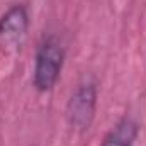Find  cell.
<instances>
[{
	"label": "cell",
	"instance_id": "1",
	"mask_svg": "<svg viewBox=\"0 0 146 146\" xmlns=\"http://www.w3.org/2000/svg\"><path fill=\"white\" fill-rule=\"evenodd\" d=\"M65 63V46L54 34L44 36L36 49L33 85L37 92H49L56 85Z\"/></svg>",
	"mask_w": 146,
	"mask_h": 146
},
{
	"label": "cell",
	"instance_id": "2",
	"mask_svg": "<svg viewBox=\"0 0 146 146\" xmlns=\"http://www.w3.org/2000/svg\"><path fill=\"white\" fill-rule=\"evenodd\" d=\"M97 109V85L94 80H85L76 85L66 104V121L72 129L85 133L90 129Z\"/></svg>",
	"mask_w": 146,
	"mask_h": 146
},
{
	"label": "cell",
	"instance_id": "3",
	"mask_svg": "<svg viewBox=\"0 0 146 146\" xmlns=\"http://www.w3.org/2000/svg\"><path fill=\"white\" fill-rule=\"evenodd\" d=\"M29 15L24 5H12L0 17V53L14 54L27 36Z\"/></svg>",
	"mask_w": 146,
	"mask_h": 146
},
{
	"label": "cell",
	"instance_id": "4",
	"mask_svg": "<svg viewBox=\"0 0 146 146\" xmlns=\"http://www.w3.org/2000/svg\"><path fill=\"white\" fill-rule=\"evenodd\" d=\"M138 131V122L126 115L106 134L102 146H134Z\"/></svg>",
	"mask_w": 146,
	"mask_h": 146
}]
</instances>
